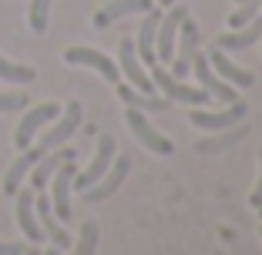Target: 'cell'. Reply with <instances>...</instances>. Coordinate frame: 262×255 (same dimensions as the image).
I'll use <instances>...</instances> for the list:
<instances>
[{
  "label": "cell",
  "instance_id": "6da1fadb",
  "mask_svg": "<svg viewBox=\"0 0 262 255\" xmlns=\"http://www.w3.org/2000/svg\"><path fill=\"white\" fill-rule=\"evenodd\" d=\"M151 84L155 91L162 94V98H168L171 104H188V108H208V101H212V94L205 91V87H188L182 84V81L171 74V71H165V64H151Z\"/></svg>",
  "mask_w": 262,
  "mask_h": 255
},
{
  "label": "cell",
  "instance_id": "7a4b0ae2",
  "mask_svg": "<svg viewBox=\"0 0 262 255\" xmlns=\"http://www.w3.org/2000/svg\"><path fill=\"white\" fill-rule=\"evenodd\" d=\"M249 104L242 98H235L232 104H222V111H208V108H192L188 111V124L199 128V131H222V128H232V124L246 121Z\"/></svg>",
  "mask_w": 262,
  "mask_h": 255
},
{
  "label": "cell",
  "instance_id": "3957f363",
  "mask_svg": "<svg viewBox=\"0 0 262 255\" xmlns=\"http://www.w3.org/2000/svg\"><path fill=\"white\" fill-rule=\"evenodd\" d=\"M124 121H128V128H131V134L141 141V145L151 151V155H158V158H168V155H175V145H171L168 138H165L158 128H155L151 121H148V114L145 111H138V108H124Z\"/></svg>",
  "mask_w": 262,
  "mask_h": 255
},
{
  "label": "cell",
  "instance_id": "277c9868",
  "mask_svg": "<svg viewBox=\"0 0 262 255\" xmlns=\"http://www.w3.org/2000/svg\"><path fill=\"white\" fill-rule=\"evenodd\" d=\"M202 51V27L185 17V20L178 24V40H175V57H171V67H175V78H185L192 74V61L195 54Z\"/></svg>",
  "mask_w": 262,
  "mask_h": 255
},
{
  "label": "cell",
  "instance_id": "5b68a950",
  "mask_svg": "<svg viewBox=\"0 0 262 255\" xmlns=\"http://www.w3.org/2000/svg\"><path fill=\"white\" fill-rule=\"evenodd\" d=\"M185 17H188V7H182V4H171L168 10H162V20H158V31H155V57H158V64H171L175 40H178V24Z\"/></svg>",
  "mask_w": 262,
  "mask_h": 255
},
{
  "label": "cell",
  "instance_id": "8992f818",
  "mask_svg": "<svg viewBox=\"0 0 262 255\" xmlns=\"http://www.w3.org/2000/svg\"><path fill=\"white\" fill-rule=\"evenodd\" d=\"M81 121H84V104L74 98V101H68V108H61V114H57L54 124H51V131L40 138V148L51 151V148L68 145V141L74 138V131L81 128Z\"/></svg>",
  "mask_w": 262,
  "mask_h": 255
},
{
  "label": "cell",
  "instance_id": "52a82bcc",
  "mask_svg": "<svg viewBox=\"0 0 262 255\" xmlns=\"http://www.w3.org/2000/svg\"><path fill=\"white\" fill-rule=\"evenodd\" d=\"M115 158H118V141H115V134H98L94 158H91V165H88V171H77V175H74V188H77V192L91 188L94 181H98V178L111 168V161H115Z\"/></svg>",
  "mask_w": 262,
  "mask_h": 255
},
{
  "label": "cell",
  "instance_id": "ba28073f",
  "mask_svg": "<svg viewBox=\"0 0 262 255\" xmlns=\"http://www.w3.org/2000/svg\"><path fill=\"white\" fill-rule=\"evenodd\" d=\"M118 71L124 74V81H128L131 87H138V91H145V94H158V91H155V84H151L148 67L141 64L138 51H135V40H128V37L118 44Z\"/></svg>",
  "mask_w": 262,
  "mask_h": 255
},
{
  "label": "cell",
  "instance_id": "9c48e42d",
  "mask_svg": "<svg viewBox=\"0 0 262 255\" xmlns=\"http://www.w3.org/2000/svg\"><path fill=\"white\" fill-rule=\"evenodd\" d=\"M61 114V104L57 101H44V104H37V108H31L27 114L20 118V124H17V131H14V145L20 148H31V141H34V134L44 128V124H51L54 118Z\"/></svg>",
  "mask_w": 262,
  "mask_h": 255
},
{
  "label": "cell",
  "instance_id": "30bf717a",
  "mask_svg": "<svg viewBox=\"0 0 262 255\" xmlns=\"http://www.w3.org/2000/svg\"><path fill=\"white\" fill-rule=\"evenodd\" d=\"M64 64L98 71V74L108 81V84H118V81H121V71H118V64L111 61L108 54H101V51H91V47H68V51H64Z\"/></svg>",
  "mask_w": 262,
  "mask_h": 255
},
{
  "label": "cell",
  "instance_id": "8fae6325",
  "mask_svg": "<svg viewBox=\"0 0 262 255\" xmlns=\"http://www.w3.org/2000/svg\"><path fill=\"white\" fill-rule=\"evenodd\" d=\"M128 171H131V158H128V155H118L115 161H111V168L104 171V175H101V178L94 181L91 188H84V192H81V195H84V201H91V205H94V201H104V198H111V195H115L118 188L124 185V178H128Z\"/></svg>",
  "mask_w": 262,
  "mask_h": 255
},
{
  "label": "cell",
  "instance_id": "7c38bea8",
  "mask_svg": "<svg viewBox=\"0 0 262 255\" xmlns=\"http://www.w3.org/2000/svg\"><path fill=\"white\" fill-rule=\"evenodd\" d=\"M192 74L199 78V84L205 87V91L212 94L219 104H232V101L239 98V91H235L229 81H222L215 71H212V64H208V54H205V51H199V54H195V61H192Z\"/></svg>",
  "mask_w": 262,
  "mask_h": 255
},
{
  "label": "cell",
  "instance_id": "4fadbf2b",
  "mask_svg": "<svg viewBox=\"0 0 262 255\" xmlns=\"http://www.w3.org/2000/svg\"><path fill=\"white\" fill-rule=\"evenodd\" d=\"M74 161H64L61 168L51 175V208H54V215L61 218V222H71V188H74Z\"/></svg>",
  "mask_w": 262,
  "mask_h": 255
},
{
  "label": "cell",
  "instance_id": "5bb4252c",
  "mask_svg": "<svg viewBox=\"0 0 262 255\" xmlns=\"http://www.w3.org/2000/svg\"><path fill=\"white\" fill-rule=\"evenodd\" d=\"M208 64H212V71H215L222 81H229L235 91H249V87L255 84V74H252V71L239 67V64L232 61L225 51H219V47H212V51H208Z\"/></svg>",
  "mask_w": 262,
  "mask_h": 255
},
{
  "label": "cell",
  "instance_id": "9a60e30c",
  "mask_svg": "<svg viewBox=\"0 0 262 255\" xmlns=\"http://www.w3.org/2000/svg\"><path fill=\"white\" fill-rule=\"evenodd\" d=\"M259 40H262V14L252 17L249 24H242V27H232V31H225L222 37H215V47H219V51H225V54H235V51L255 47Z\"/></svg>",
  "mask_w": 262,
  "mask_h": 255
},
{
  "label": "cell",
  "instance_id": "2e32d148",
  "mask_svg": "<svg viewBox=\"0 0 262 255\" xmlns=\"http://www.w3.org/2000/svg\"><path fill=\"white\" fill-rule=\"evenodd\" d=\"M246 134H249L246 121L232 124V128H222V131H208V134H202V138L195 141V155H219V151H225V148H235Z\"/></svg>",
  "mask_w": 262,
  "mask_h": 255
},
{
  "label": "cell",
  "instance_id": "e0dca14e",
  "mask_svg": "<svg viewBox=\"0 0 262 255\" xmlns=\"http://www.w3.org/2000/svg\"><path fill=\"white\" fill-rule=\"evenodd\" d=\"M74 158H77V148H68V145L44 151V158H40V161L31 168V188H34V192H40V188L51 181V175H54L64 161H74Z\"/></svg>",
  "mask_w": 262,
  "mask_h": 255
},
{
  "label": "cell",
  "instance_id": "ac0fdd59",
  "mask_svg": "<svg viewBox=\"0 0 262 255\" xmlns=\"http://www.w3.org/2000/svg\"><path fill=\"white\" fill-rule=\"evenodd\" d=\"M115 91H118L124 108H138V111H145V114H162V111L171 108L168 98H162V94H145V91H138V87H131L128 81H124V84L118 81Z\"/></svg>",
  "mask_w": 262,
  "mask_h": 255
},
{
  "label": "cell",
  "instance_id": "d6986e66",
  "mask_svg": "<svg viewBox=\"0 0 262 255\" xmlns=\"http://www.w3.org/2000/svg\"><path fill=\"white\" fill-rule=\"evenodd\" d=\"M14 198H17V225H20V232L27 235V242L37 245V242L44 239V232H40V225H37V212H34L37 192H34V188H17Z\"/></svg>",
  "mask_w": 262,
  "mask_h": 255
},
{
  "label": "cell",
  "instance_id": "ffe728a7",
  "mask_svg": "<svg viewBox=\"0 0 262 255\" xmlns=\"http://www.w3.org/2000/svg\"><path fill=\"white\" fill-rule=\"evenodd\" d=\"M158 20H162V10L151 7L145 10V17H141L138 24V34H135V51H138L141 64H158V57H155V31H158Z\"/></svg>",
  "mask_w": 262,
  "mask_h": 255
},
{
  "label": "cell",
  "instance_id": "44dd1931",
  "mask_svg": "<svg viewBox=\"0 0 262 255\" xmlns=\"http://www.w3.org/2000/svg\"><path fill=\"white\" fill-rule=\"evenodd\" d=\"M34 212H37L40 232L54 242L57 248H68V245H71V235H68V228L61 225V218L54 215V208H51V198H44V195H40V198H34Z\"/></svg>",
  "mask_w": 262,
  "mask_h": 255
},
{
  "label": "cell",
  "instance_id": "7402d4cb",
  "mask_svg": "<svg viewBox=\"0 0 262 255\" xmlns=\"http://www.w3.org/2000/svg\"><path fill=\"white\" fill-rule=\"evenodd\" d=\"M155 7V0H111L94 14V27H111L115 20L121 17H131V14H145V10Z\"/></svg>",
  "mask_w": 262,
  "mask_h": 255
},
{
  "label": "cell",
  "instance_id": "603a6c76",
  "mask_svg": "<svg viewBox=\"0 0 262 255\" xmlns=\"http://www.w3.org/2000/svg\"><path fill=\"white\" fill-rule=\"evenodd\" d=\"M40 158H44V148H40V145L37 148H24L20 158H17V161L7 168V175H4V195H14L17 188H20V181L27 178V171H31Z\"/></svg>",
  "mask_w": 262,
  "mask_h": 255
},
{
  "label": "cell",
  "instance_id": "cb8c5ba5",
  "mask_svg": "<svg viewBox=\"0 0 262 255\" xmlns=\"http://www.w3.org/2000/svg\"><path fill=\"white\" fill-rule=\"evenodd\" d=\"M37 78V71L27 67V64H14L0 54V81H10V84H31Z\"/></svg>",
  "mask_w": 262,
  "mask_h": 255
},
{
  "label": "cell",
  "instance_id": "d4e9b609",
  "mask_svg": "<svg viewBox=\"0 0 262 255\" xmlns=\"http://www.w3.org/2000/svg\"><path fill=\"white\" fill-rule=\"evenodd\" d=\"M98 242H101L98 222H84V225H81V235H77V245H74L71 255H94V252H98Z\"/></svg>",
  "mask_w": 262,
  "mask_h": 255
},
{
  "label": "cell",
  "instance_id": "484cf974",
  "mask_svg": "<svg viewBox=\"0 0 262 255\" xmlns=\"http://www.w3.org/2000/svg\"><path fill=\"white\" fill-rule=\"evenodd\" d=\"M51 4H54V0H31V7H27V24H31L34 34H44L47 31V20H51Z\"/></svg>",
  "mask_w": 262,
  "mask_h": 255
},
{
  "label": "cell",
  "instance_id": "4316f807",
  "mask_svg": "<svg viewBox=\"0 0 262 255\" xmlns=\"http://www.w3.org/2000/svg\"><path fill=\"white\" fill-rule=\"evenodd\" d=\"M20 108H27L24 91H0V111H20Z\"/></svg>",
  "mask_w": 262,
  "mask_h": 255
},
{
  "label": "cell",
  "instance_id": "83f0119b",
  "mask_svg": "<svg viewBox=\"0 0 262 255\" xmlns=\"http://www.w3.org/2000/svg\"><path fill=\"white\" fill-rule=\"evenodd\" d=\"M249 205H252V208L262 205V148H259V178H255V188H252V195H249Z\"/></svg>",
  "mask_w": 262,
  "mask_h": 255
},
{
  "label": "cell",
  "instance_id": "f1b7e54d",
  "mask_svg": "<svg viewBox=\"0 0 262 255\" xmlns=\"http://www.w3.org/2000/svg\"><path fill=\"white\" fill-rule=\"evenodd\" d=\"M27 252V242H0V255H20Z\"/></svg>",
  "mask_w": 262,
  "mask_h": 255
},
{
  "label": "cell",
  "instance_id": "f546056e",
  "mask_svg": "<svg viewBox=\"0 0 262 255\" xmlns=\"http://www.w3.org/2000/svg\"><path fill=\"white\" fill-rule=\"evenodd\" d=\"M20 255H40V248L37 245H27V252H20Z\"/></svg>",
  "mask_w": 262,
  "mask_h": 255
},
{
  "label": "cell",
  "instance_id": "4dcf8cb0",
  "mask_svg": "<svg viewBox=\"0 0 262 255\" xmlns=\"http://www.w3.org/2000/svg\"><path fill=\"white\" fill-rule=\"evenodd\" d=\"M40 255H61V248L54 245V248H47V252H40Z\"/></svg>",
  "mask_w": 262,
  "mask_h": 255
},
{
  "label": "cell",
  "instance_id": "1f68e13d",
  "mask_svg": "<svg viewBox=\"0 0 262 255\" xmlns=\"http://www.w3.org/2000/svg\"><path fill=\"white\" fill-rule=\"evenodd\" d=\"M158 4H162V7H171V4H175V0H158Z\"/></svg>",
  "mask_w": 262,
  "mask_h": 255
},
{
  "label": "cell",
  "instance_id": "d6a6232c",
  "mask_svg": "<svg viewBox=\"0 0 262 255\" xmlns=\"http://www.w3.org/2000/svg\"><path fill=\"white\" fill-rule=\"evenodd\" d=\"M255 212H259V218H262V205H259V208H255Z\"/></svg>",
  "mask_w": 262,
  "mask_h": 255
},
{
  "label": "cell",
  "instance_id": "836d02e7",
  "mask_svg": "<svg viewBox=\"0 0 262 255\" xmlns=\"http://www.w3.org/2000/svg\"><path fill=\"white\" fill-rule=\"evenodd\" d=\"M259 44H262V40H259Z\"/></svg>",
  "mask_w": 262,
  "mask_h": 255
}]
</instances>
